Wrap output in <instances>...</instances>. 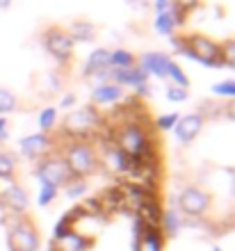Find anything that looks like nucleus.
<instances>
[{"mask_svg":"<svg viewBox=\"0 0 235 251\" xmlns=\"http://www.w3.org/2000/svg\"><path fill=\"white\" fill-rule=\"evenodd\" d=\"M156 2H169V0H156Z\"/></svg>","mask_w":235,"mask_h":251,"instance_id":"29","label":"nucleus"},{"mask_svg":"<svg viewBox=\"0 0 235 251\" xmlns=\"http://www.w3.org/2000/svg\"><path fill=\"white\" fill-rule=\"evenodd\" d=\"M96 34V27L92 23H85V21H76L69 25V37L73 41H87V39H94Z\"/></svg>","mask_w":235,"mask_h":251,"instance_id":"11","label":"nucleus"},{"mask_svg":"<svg viewBox=\"0 0 235 251\" xmlns=\"http://www.w3.org/2000/svg\"><path fill=\"white\" fill-rule=\"evenodd\" d=\"M62 158H64L66 167L71 169V174L78 178H87L89 174H94L101 167V162H98L101 158L89 142H71L62 151Z\"/></svg>","mask_w":235,"mask_h":251,"instance_id":"1","label":"nucleus"},{"mask_svg":"<svg viewBox=\"0 0 235 251\" xmlns=\"http://www.w3.org/2000/svg\"><path fill=\"white\" fill-rule=\"evenodd\" d=\"M167 75L174 80V85H176V87H183V89H187L189 80H187V75H185V71L176 64V62H171V64H169V69H167Z\"/></svg>","mask_w":235,"mask_h":251,"instance_id":"14","label":"nucleus"},{"mask_svg":"<svg viewBox=\"0 0 235 251\" xmlns=\"http://www.w3.org/2000/svg\"><path fill=\"white\" fill-rule=\"evenodd\" d=\"M167 96H169V100H174V103H183L185 99H187V89H183V87H169L167 89Z\"/></svg>","mask_w":235,"mask_h":251,"instance_id":"22","label":"nucleus"},{"mask_svg":"<svg viewBox=\"0 0 235 251\" xmlns=\"http://www.w3.org/2000/svg\"><path fill=\"white\" fill-rule=\"evenodd\" d=\"M52 149V139L48 137L46 132H34V135H27V137L21 139V151L27 158H46L51 155Z\"/></svg>","mask_w":235,"mask_h":251,"instance_id":"5","label":"nucleus"},{"mask_svg":"<svg viewBox=\"0 0 235 251\" xmlns=\"http://www.w3.org/2000/svg\"><path fill=\"white\" fill-rule=\"evenodd\" d=\"M178 124V114H164V117H160V119L156 121V126L157 128H160V130H171V128H174V126Z\"/></svg>","mask_w":235,"mask_h":251,"instance_id":"21","label":"nucleus"},{"mask_svg":"<svg viewBox=\"0 0 235 251\" xmlns=\"http://www.w3.org/2000/svg\"><path fill=\"white\" fill-rule=\"evenodd\" d=\"M55 117H57V110H55V107H46V110L41 112V117H39L41 130H44V132L51 130L52 126H55Z\"/></svg>","mask_w":235,"mask_h":251,"instance_id":"17","label":"nucleus"},{"mask_svg":"<svg viewBox=\"0 0 235 251\" xmlns=\"http://www.w3.org/2000/svg\"><path fill=\"white\" fill-rule=\"evenodd\" d=\"M57 197V187L51 185V183H41V190H39V205H48L51 201H55Z\"/></svg>","mask_w":235,"mask_h":251,"instance_id":"16","label":"nucleus"},{"mask_svg":"<svg viewBox=\"0 0 235 251\" xmlns=\"http://www.w3.org/2000/svg\"><path fill=\"white\" fill-rule=\"evenodd\" d=\"M174 2H176V5H181L183 9H187V12H189V9H192V7H194L199 0H174Z\"/></svg>","mask_w":235,"mask_h":251,"instance_id":"24","label":"nucleus"},{"mask_svg":"<svg viewBox=\"0 0 235 251\" xmlns=\"http://www.w3.org/2000/svg\"><path fill=\"white\" fill-rule=\"evenodd\" d=\"M124 99V89L119 85H101L94 89V105H114Z\"/></svg>","mask_w":235,"mask_h":251,"instance_id":"9","label":"nucleus"},{"mask_svg":"<svg viewBox=\"0 0 235 251\" xmlns=\"http://www.w3.org/2000/svg\"><path fill=\"white\" fill-rule=\"evenodd\" d=\"M135 92H137V99H149V96H151V87L144 82V85L135 87Z\"/></svg>","mask_w":235,"mask_h":251,"instance_id":"23","label":"nucleus"},{"mask_svg":"<svg viewBox=\"0 0 235 251\" xmlns=\"http://www.w3.org/2000/svg\"><path fill=\"white\" fill-rule=\"evenodd\" d=\"M44 44H46V48L51 50V55H55L57 60H69L73 55V39L69 37V32H64V30H59V27H51V30H46V34H44Z\"/></svg>","mask_w":235,"mask_h":251,"instance_id":"4","label":"nucleus"},{"mask_svg":"<svg viewBox=\"0 0 235 251\" xmlns=\"http://www.w3.org/2000/svg\"><path fill=\"white\" fill-rule=\"evenodd\" d=\"M156 30H157L160 34H171L174 30H176V21L171 19L169 12L157 14V19H156Z\"/></svg>","mask_w":235,"mask_h":251,"instance_id":"13","label":"nucleus"},{"mask_svg":"<svg viewBox=\"0 0 235 251\" xmlns=\"http://www.w3.org/2000/svg\"><path fill=\"white\" fill-rule=\"evenodd\" d=\"M110 66V50L107 48H96L92 55H89V60L85 64V73L87 75H96L98 71H103Z\"/></svg>","mask_w":235,"mask_h":251,"instance_id":"10","label":"nucleus"},{"mask_svg":"<svg viewBox=\"0 0 235 251\" xmlns=\"http://www.w3.org/2000/svg\"><path fill=\"white\" fill-rule=\"evenodd\" d=\"M178 205H181V212H183V215H187V217H192V219H201L210 208V197L201 187L189 185L178 194Z\"/></svg>","mask_w":235,"mask_h":251,"instance_id":"3","label":"nucleus"},{"mask_svg":"<svg viewBox=\"0 0 235 251\" xmlns=\"http://www.w3.org/2000/svg\"><path fill=\"white\" fill-rule=\"evenodd\" d=\"M9 2H12V0H0V7H7Z\"/></svg>","mask_w":235,"mask_h":251,"instance_id":"28","label":"nucleus"},{"mask_svg":"<svg viewBox=\"0 0 235 251\" xmlns=\"http://www.w3.org/2000/svg\"><path fill=\"white\" fill-rule=\"evenodd\" d=\"M201 128H203V117L199 112H194V114H185V117H181L178 119V124L174 126V132H176V139L178 142H192V139L201 132Z\"/></svg>","mask_w":235,"mask_h":251,"instance_id":"6","label":"nucleus"},{"mask_svg":"<svg viewBox=\"0 0 235 251\" xmlns=\"http://www.w3.org/2000/svg\"><path fill=\"white\" fill-rule=\"evenodd\" d=\"M169 64H171V57L164 53H144L142 60H139V69H142L146 75H157V78H164V75H167Z\"/></svg>","mask_w":235,"mask_h":251,"instance_id":"7","label":"nucleus"},{"mask_svg":"<svg viewBox=\"0 0 235 251\" xmlns=\"http://www.w3.org/2000/svg\"><path fill=\"white\" fill-rule=\"evenodd\" d=\"M14 107H16L14 94L7 92V89H0V112H12Z\"/></svg>","mask_w":235,"mask_h":251,"instance_id":"19","label":"nucleus"},{"mask_svg":"<svg viewBox=\"0 0 235 251\" xmlns=\"http://www.w3.org/2000/svg\"><path fill=\"white\" fill-rule=\"evenodd\" d=\"M110 66L112 69H131L135 66V55L119 48V50H110Z\"/></svg>","mask_w":235,"mask_h":251,"instance_id":"12","label":"nucleus"},{"mask_svg":"<svg viewBox=\"0 0 235 251\" xmlns=\"http://www.w3.org/2000/svg\"><path fill=\"white\" fill-rule=\"evenodd\" d=\"M131 2L135 7H142V9H146V7H149V0H131Z\"/></svg>","mask_w":235,"mask_h":251,"instance_id":"27","label":"nucleus"},{"mask_svg":"<svg viewBox=\"0 0 235 251\" xmlns=\"http://www.w3.org/2000/svg\"><path fill=\"white\" fill-rule=\"evenodd\" d=\"M219 50H222L224 66H235V41H226L224 46H219Z\"/></svg>","mask_w":235,"mask_h":251,"instance_id":"18","label":"nucleus"},{"mask_svg":"<svg viewBox=\"0 0 235 251\" xmlns=\"http://www.w3.org/2000/svg\"><path fill=\"white\" fill-rule=\"evenodd\" d=\"M189 41V50H192V60H199L206 66H224L222 62V50L219 44H215L212 39L203 37V34H187Z\"/></svg>","mask_w":235,"mask_h":251,"instance_id":"2","label":"nucleus"},{"mask_svg":"<svg viewBox=\"0 0 235 251\" xmlns=\"http://www.w3.org/2000/svg\"><path fill=\"white\" fill-rule=\"evenodd\" d=\"M73 103H76V99H73L71 94H69V96H66V99L62 100V105H64V107H73Z\"/></svg>","mask_w":235,"mask_h":251,"instance_id":"26","label":"nucleus"},{"mask_svg":"<svg viewBox=\"0 0 235 251\" xmlns=\"http://www.w3.org/2000/svg\"><path fill=\"white\" fill-rule=\"evenodd\" d=\"M212 92L219 94V96H229V99H235V80H226V82H219V85L212 87Z\"/></svg>","mask_w":235,"mask_h":251,"instance_id":"20","label":"nucleus"},{"mask_svg":"<svg viewBox=\"0 0 235 251\" xmlns=\"http://www.w3.org/2000/svg\"><path fill=\"white\" fill-rule=\"evenodd\" d=\"M149 80V75L139 69V64L131 66V69H114V85H131V87H139Z\"/></svg>","mask_w":235,"mask_h":251,"instance_id":"8","label":"nucleus"},{"mask_svg":"<svg viewBox=\"0 0 235 251\" xmlns=\"http://www.w3.org/2000/svg\"><path fill=\"white\" fill-rule=\"evenodd\" d=\"M14 169H16V165H14L12 155L0 153V180H12Z\"/></svg>","mask_w":235,"mask_h":251,"instance_id":"15","label":"nucleus"},{"mask_svg":"<svg viewBox=\"0 0 235 251\" xmlns=\"http://www.w3.org/2000/svg\"><path fill=\"white\" fill-rule=\"evenodd\" d=\"M0 139H7V119L0 117Z\"/></svg>","mask_w":235,"mask_h":251,"instance_id":"25","label":"nucleus"}]
</instances>
